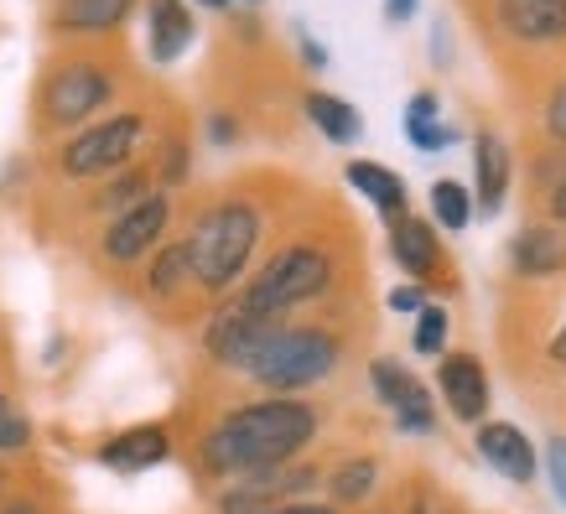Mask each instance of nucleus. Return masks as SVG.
Here are the masks:
<instances>
[{"instance_id": "obj_1", "label": "nucleus", "mask_w": 566, "mask_h": 514, "mask_svg": "<svg viewBox=\"0 0 566 514\" xmlns=\"http://www.w3.org/2000/svg\"><path fill=\"white\" fill-rule=\"evenodd\" d=\"M317 437V411L302 400H255L229 411L208 431L203 458L213 473H265L286 468Z\"/></svg>"}, {"instance_id": "obj_2", "label": "nucleus", "mask_w": 566, "mask_h": 514, "mask_svg": "<svg viewBox=\"0 0 566 514\" xmlns=\"http://www.w3.org/2000/svg\"><path fill=\"white\" fill-rule=\"evenodd\" d=\"M255 240H260V213L240 198L229 203H213L198 219L188 240V265H192V281L203 292H229L234 281L244 275L250 255H255Z\"/></svg>"}, {"instance_id": "obj_3", "label": "nucleus", "mask_w": 566, "mask_h": 514, "mask_svg": "<svg viewBox=\"0 0 566 514\" xmlns=\"http://www.w3.org/2000/svg\"><path fill=\"white\" fill-rule=\"evenodd\" d=\"M327 281H333V260H327L317 244H292V250H281V255L244 286L240 307L260 312V317H281V312L296 307V302H312L317 292H327Z\"/></svg>"}, {"instance_id": "obj_4", "label": "nucleus", "mask_w": 566, "mask_h": 514, "mask_svg": "<svg viewBox=\"0 0 566 514\" xmlns=\"http://www.w3.org/2000/svg\"><path fill=\"white\" fill-rule=\"evenodd\" d=\"M338 338L323 333V327H281L271 338V348L250 364V375L265 385V390H307L323 375H333L338 364Z\"/></svg>"}, {"instance_id": "obj_5", "label": "nucleus", "mask_w": 566, "mask_h": 514, "mask_svg": "<svg viewBox=\"0 0 566 514\" xmlns=\"http://www.w3.org/2000/svg\"><path fill=\"white\" fill-rule=\"evenodd\" d=\"M146 140V115L140 109H120L109 120L88 125L84 136H73L57 156V167L69 177H99V171H120Z\"/></svg>"}, {"instance_id": "obj_6", "label": "nucleus", "mask_w": 566, "mask_h": 514, "mask_svg": "<svg viewBox=\"0 0 566 514\" xmlns=\"http://www.w3.org/2000/svg\"><path fill=\"white\" fill-rule=\"evenodd\" d=\"M115 94V78L104 63H88V57H73V63H57L42 84V120L48 125H84L94 109H104Z\"/></svg>"}, {"instance_id": "obj_7", "label": "nucleus", "mask_w": 566, "mask_h": 514, "mask_svg": "<svg viewBox=\"0 0 566 514\" xmlns=\"http://www.w3.org/2000/svg\"><path fill=\"white\" fill-rule=\"evenodd\" d=\"M281 333V317H260L244 307H223L213 323L203 327V348L208 359L223 369H250V364L271 348V338Z\"/></svg>"}, {"instance_id": "obj_8", "label": "nucleus", "mask_w": 566, "mask_h": 514, "mask_svg": "<svg viewBox=\"0 0 566 514\" xmlns=\"http://www.w3.org/2000/svg\"><path fill=\"white\" fill-rule=\"evenodd\" d=\"M167 213H172L167 192H146L140 203H130L120 219L109 223V234H104V255L115 260V265H130V260H140L156 240H161Z\"/></svg>"}, {"instance_id": "obj_9", "label": "nucleus", "mask_w": 566, "mask_h": 514, "mask_svg": "<svg viewBox=\"0 0 566 514\" xmlns=\"http://www.w3.org/2000/svg\"><path fill=\"white\" fill-rule=\"evenodd\" d=\"M369 379H375V395L385 400L395 411V421L406 431H431V395H427V385L406 369V364H395V359H375L369 364Z\"/></svg>"}, {"instance_id": "obj_10", "label": "nucleus", "mask_w": 566, "mask_h": 514, "mask_svg": "<svg viewBox=\"0 0 566 514\" xmlns=\"http://www.w3.org/2000/svg\"><path fill=\"white\" fill-rule=\"evenodd\" d=\"M499 21L520 42H556L566 36V0H499Z\"/></svg>"}, {"instance_id": "obj_11", "label": "nucleus", "mask_w": 566, "mask_h": 514, "mask_svg": "<svg viewBox=\"0 0 566 514\" xmlns=\"http://www.w3.org/2000/svg\"><path fill=\"white\" fill-rule=\"evenodd\" d=\"M479 452L510 483H531L535 452H531V442H525V431L520 427H510V421H489V427H479Z\"/></svg>"}, {"instance_id": "obj_12", "label": "nucleus", "mask_w": 566, "mask_h": 514, "mask_svg": "<svg viewBox=\"0 0 566 514\" xmlns=\"http://www.w3.org/2000/svg\"><path fill=\"white\" fill-rule=\"evenodd\" d=\"M442 395L458 421H479L483 406H489V379H483V364L468 359V354H452L442 359Z\"/></svg>"}, {"instance_id": "obj_13", "label": "nucleus", "mask_w": 566, "mask_h": 514, "mask_svg": "<svg viewBox=\"0 0 566 514\" xmlns=\"http://www.w3.org/2000/svg\"><path fill=\"white\" fill-rule=\"evenodd\" d=\"M167 452H172L167 427H130V431H120L115 442H104L99 463H109L115 473H146V468H156Z\"/></svg>"}, {"instance_id": "obj_14", "label": "nucleus", "mask_w": 566, "mask_h": 514, "mask_svg": "<svg viewBox=\"0 0 566 514\" xmlns=\"http://www.w3.org/2000/svg\"><path fill=\"white\" fill-rule=\"evenodd\" d=\"M146 21H151V57L161 69L192 48V17L182 0H146Z\"/></svg>"}, {"instance_id": "obj_15", "label": "nucleus", "mask_w": 566, "mask_h": 514, "mask_svg": "<svg viewBox=\"0 0 566 514\" xmlns=\"http://www.w3.org/2000/svg\"><path fill=\"white\" fill-rule=\"evenodd\" d=\"M136 11V0H57V32L69 36H104Z\"/></svg>"}, {"instance_id": "obj_16", "label": "nucleus", "mask_w": 566, "mask_h": 514, "mask_svg": "<svg viewBox=\"0 0 566 514\" xmlns=\"http://www.w3.org/2000/svg\"><path fill=\"white\" fill-rule=\"evenodd\" d=\"M473 177H479V208L499 213L504 192H510V146L499 136H489V130L473 140Z\"/></svg>"}, {"instance_id": "obj_17", "label": "nucleus", "mask_w": 566, "mask_h": 514, "mask_svg": "<svg viewBox=\"0 0 566 514\" xmlns=\"http://www.w3.org/2000/svg\"><path fill=\"white\" fill-rule=\"evenodd\" d=\"M348 188L364 192L379 213L406 219V182H400L390 167H379V161H348Z\"/></svg>"}, {"instance_id": "obj_18", "label": "nucleus", "mask_w": 566, "mask_h": 514, "mask_svg": "<svg viewBox=\"0 0 566 514\" xmlns=\"http://www.w3.org/2000/svg\"><path fill=\"white\" fill-rule=\"evenodd\" d=\"M302 109H307V120L317 125L333 146H354V140L364 136L359 109H354L348 99H338V94H307V99H302Z\"/></svg>"}, {"instance_id": "obj_19", "label": "nucleus", "mask_w": 566, "mask_h": 514, "mask_svg": "<svg viewBox=\"0 0 566 514\" xmlns=\"http://www.w3.org/2000/svg\"><path fill=\"white\" fill-rule=\"evenodd\" d=\"M390 255L411 275H431L437 271V229H431L427 219H395Z\"/></svg>"}, {"instance_id": "obj_20", "label": "nucleus", "mask_w": 566, "mask_h": 514, "mask_svg": "<svg viewBox=\"0 0 566 514\" xmlns=\"http://www.w3.org/2000/svg\"><path fill=\"white\" fill-rule=\"evenodd\" d=\"M510 260H515L520 275H556L566 265V244H562V234H551V229H525V234L510 244Z\"/></svg>"}, {"instance_id": "obj_21", "label": "nucleus", "mask_w": 566, "mask_h": 514, "mask_svg": "<svg viewBox=\"0 0 566 514\" xmlns=\"http://www.w3.org/2000/svg\"><path fill=\"white\" fill-rule=\"evenodd\" d=\"M375 483H379V463L375 458H354V463H344L338 473H333V499L338 504H359V499H369L375 494Z\"/></svg>"}, {"instance_id": "obj_22", "label": "nucleus", "mask_w": 566, "mask_h": 514, "mask_svg": "<svg viewBox=\"0 0 566 514\" xmlns=\"http://www.w3.org/2000/svg\"><path fill=\"white\" fill-rule=\"evenodd\" d=\"M431 208H437V223L442 229H468V219H473V203H468V188L463 182H437L431 188Z\"/></svg>"}, {"instance_id": "obj_23", "label": "nucleus", "mask_w": 566, "mask_h": 514, "mask_svg": "<svg viewBox=\"0 0 566 514\" xmlns=\"http://www.w3.org/2000/svg\"><path fill=\"white\" fill-rule=\"evenodd\" d=\"M192 275V265H188V244H172V250H161L156 255V265H151V286L156 296H172V292H182V281Z\"/></svg>"}, {"instance_id": "obj_24", "label": "nucleus", "mask_w": 566, "mask_h": 514, "mask_svg": "<svg viewBox=\"0 0 566 514\" xmlns=\"http://www.w3.org/2000/svg\"><path fill=\"white\" fill-rule=\"evenodd\" d=\"M146 192H151V177H146V171H140V167H130V171H125V177H115V182L104 188V198H99V203H104V208H120V213H125V208H130V203H140Z\"/></svg>"}, {"instance_id": "obj_25", "label": "nucleus", "mask_w": 566, "mask_h": 514, "mask_svg": "<svg viewBox=\"0 0 566 514\" xmlns=\"http://www.w3.org/2000/svg\"><path fill=\"white\" fill-rule=\"evenodd\" d=\"M447 348V312L442 307H421V323H416V354L437 359Z\"/></svg>"}, {"instance_id": "obj_26", "label": "nucleus", "mask_w": 566, "mask_h": 514, "mask_svg": "<svg viewBox=\"0 0 566 514\" xmlns=\"http://www.w3.org/2000/svg\"><path fill=\"white\" fill-rule=\"evenodd\" d=\"M219 514H271V499L255 494V489H244V483H234V489L219 499Z\"/></svg>"}, {"instance_id": "obj_27", "label": "nucleus", "mask_w": 566, "mask_h": 514, "mask_svg": "<svg viewBox=\"0 0 566 514\" xmlns=\"http://www.w3.org/2000/svg\"><path fill=\"white\" fill-rule=\"evenodd\" d=\"M546 479H551V494L566 504V437L546 442Z\"/></svg>"}, {"instance_id": "obj_28", "label": "nucleus", "mask_w": 566, "mask_h": 514, "mask_svg": "<svg viewBox=\"0 0 566 514\" xmlns=\"http://www.w3.org/2000/svg\"><path fill=\"white\" fill-rule=\"evenodd\" d=\"M406 136H411L421 151H442V146H452V140H458V130H452V125H442V120H431V125H406Z\"/></svg>"}, {"instance_id": "obj_29", "label": "nucleus", "mask_w": 566, "mask_h": 514, "mask_svg": "<svg viewBox=\"0 0 566 514\" xmlns=\"http://www.w3.org/2000/svg\"><path fill=\"white\" fill-rule=\"evenodd\" d=\"M27 442H32V427H27V416H17V411L0 416V452H21Z\"/></svg>"}, {"instance_id": "obj_30", "label": "nucleus", "mask_w": 566, "mask_h": 514, "mask_svg": "<svg viewBox=\"0 0 566 514\" xmlns=\"http://www.w3.org/2000/svg\"><path fill=\"white\" fill-rule=\"evenodd\" d=\"M161 177H167V182H182V177H188V146H182V140H167V146H161Z\"/></svg>"}, {"instance_id": "obj_31", "label": "nucleus", "mask_w": 566, "mask_h": 514, "mask_svg": "<svg viewBox=\"0 0 566 514\" xmlns=\"http://www.w3.org/2000/svg\"><path fill=\"white\" fill-rule=\"evenodd\" d=\"M437 109H442V104H437V94H431V88H421V94H411L406 125H431V120H437Z\"/></svg>"}, {"instance_id": "obj_32", "label": "nucleus", "mask_w": 566, "mask_h": 514, "mask_svg": "<svg viewBox=\"0 0 566 514\" xmlns=\"http://www.w3.org/2000/svg\"><path fill=\"white\" fill-rule=\"evenodd\" d=\"M296 48H302V63H307L312 73H323V69H327V52H323V42H312L307 32H296Z\"/></svg>"}, {"instance_id": "obj_33", "label": "nucleus", "mask_w": 566, "mask_h": 514, "mask_svg": "<svg viewBox=\"0 0 566 514\" xmlns=\"http://www.w3.org/2000/svg\"><path fill=\"white\" fill-rule=\"evenodd\" d=\"M427 302H421V292L416 286H395L390 292V312H421Z\"/></svg>"}, {"instance_id": "obj_34", "label": "nucleus", "mask_w": 566, "mask_h": 514, "mask_svg": "<svg viewBox=\"0 0 566 514\" xmlns=\"http://www.w3.org/2000/svg\"><path fill=\"white\" fill-rule=\"evenodd\" d=\"M546 125H551V136H562V140H566V94H556V99H551Z\"/></svg>"}, {"instance_id": "obj_35", "label": "nucleus", "mask_w": 566, "mask_h": 514, "mask_svg": "<svg viewBox=\"0 0 566 514\" xmlns=\"http://www.w3.org/2000/svg\"><path fill=\"white\" fill-rule=\"evenodd\" d=\"M271 514H338L333 504H281V510H271Z\"/></svg>"}, {"instance_id": "obj_36", "label": "nucleus", "mask_w": 566, "mask_h": 514, "mask_svg": "<svg viewBox=\"0 0 566 514\" xmlns=\"http://www.w3.org/2000/svg\"><path fill=\"white\" fill-rule=\"evenodd\" d=\"M411 11H416V0H385V17L390 21H411Z\"/></svg>"}, {"instance_id": "obj_37", "label": "nucleus", "mask_w": 566, "mask_h": 514, "mask_svg": "<svg viewBox=\"0 0 566 514\" xmlns=\"http://www.w3.org/2000/svg\"><path fill=\"white\" fill-rule=\"evenodd\" d=\"M208 130H213V140H234V120H223V115H213Z\"/></svg>"}, {"instance_id": "obj_38", "label": "nucleus", "mask_w": 566, "mask_h": 514, "mask_svg": "<svg viewBox=\"0 0 566 514\" xmlns=\"http://www.w3.org/2000/svg\"><path fill=\"white\" fill-rule=\"evenodd\" d=\"M551 213L566 223V182H556V192H551Z\"/></svg>"}, {"instance_id": "obj_39", "label": "nucleus", "mask_w": 566, "mask_h": 514, "mask_svg": "<svg viewBox=\"0 0 566 514\" xmlns=\"http://www.w3.org/2000/svg\"><path fill=\"white\" fill-rule=\"evenodd\" d=\"M551 359H556V364H566V327H562V333H556V338H551Z\"/></svg>"}, {"instance_id": "obj_40", "label": "nucleus", "mask_w": 566, "mask_h": 514, "mask_svg": "<svg viewBox=\"0 0 566 514\" xmlns=\"http://www.w3.org/2000/svg\"><path fill=\"white\" fill-rule=\"evenodd\" d=\"M0 514H42V510H36V504H6Z\"/></svg>"}, {"instance_id": "obj_41", "label": "nucleus", "mask_w": 566, "mask_h": 514, "mask_svg": "<svg viewBox=\"0 0 566 514\" xmlns=\"http://www.w3.org/2000/svg\"><path fill=\"white\" fill-rule=\"evenodd\" d=\"M198 6H208V11H223V6H229V0H198Z\"/></svg>"}, {"instance_id": "obj_42", "label": "nucleus", "mask_w": 566, "mask_h": 514, "mask_svg": "<svg viewBox=\"0 0 566 514\" xmlns=\"http://www.w3.org/2000/svg\"><path fill=\"white\" fill-rule=\"evenodd\" d=\"M6 411H11V406H6V395H0V416H6Z\"/></svg>"}]
</instances>
